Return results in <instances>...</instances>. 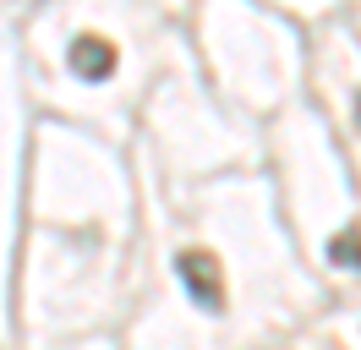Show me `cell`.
Returning <instances> with one entry per match:
<instances>
[{"mask_svg": "<svg viewBox=\"0 0 361 350\" xmlns=\"http://www.w3.org/2000/svg\"><path fill=\"white\" fill-rule=\"evenodd\" d=\"M71 71H77V77H88V83H104V77L115 71V44L93 39V33L71 39Z\"/></svg>", "mask_w": 361, "mask_h": 350, "instance_id": "cell-2", "label": "cell"}, {"mask_svg": "<svg viewBox=\"0 0 361 350\" xmlns=\"http://www.w3.org/2000/svg\"><path fill=\"white\" fill-rule=\"evenodd\" d=\"M329 262H334V268H361V236L356 230H339V236L329 241Z\"/></svg>", "mask_w": 361, "mask_h": 350, "instance_id": "cell-3", "label": "cell"}, {"mask_svg": "<svg viewBox=\"0 0 361 350\" xmlns=\"http://www.w3.org/2000/svg\"><path fill=\"white\" fill-rule=\"evenodd\" d=\"M180 284L192 290V301L203 306V312H219L225 306V279H219V262L208 258V252H186V258L176 262Z\"/></svg>", "mask_w": 361, "mask_h": 350, "instance_id": "cell-1", "label": "cell"}, {"mask_svg": "<svg viewBox=\"0 0 361 350\" xmlns=\"http://www.w3.org/2000/svg\"><path fill=\"white\" fill-rule=\"evenodd\" d=\"M356 121H361V115H356Z\"/></svg>", "mask_w": 361, "mask_h": 350, "instance_id": "cell-4", "label": "cell"}]
</instances>
